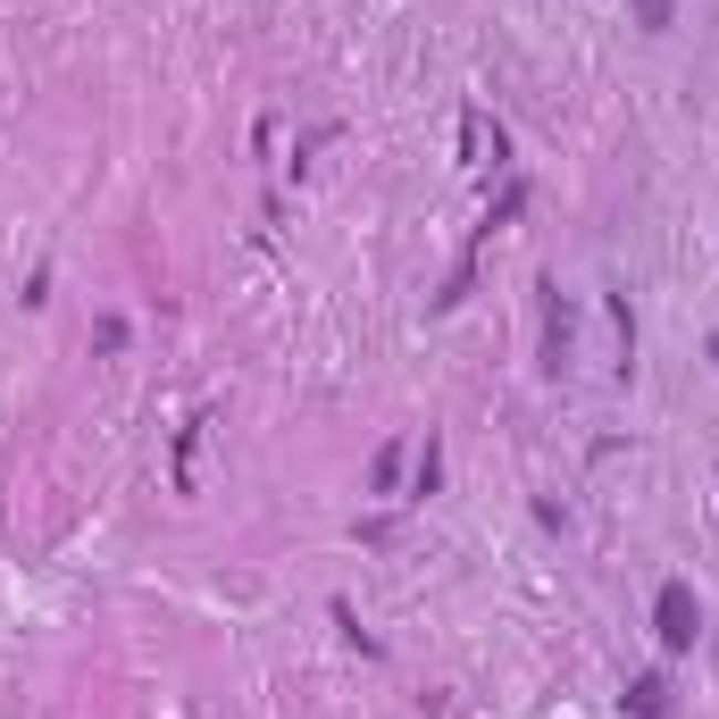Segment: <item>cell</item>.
Returning <instances> with one entry per match:
<instances>
[{
  "label": "cell",
  "instance_id": "cell-4",
  "mask_svg": "<svg viewBox=\"0 0 719 719\" xmlns=\"http://www.w3.org/2000/svg\"><path fill=\"white\" fill-rule=\"evenodd\" d=\"M627 9H636V25H653V34H661V25L678 18V0H627Z\"/></svg>",
  "mask_w": 719,
  "mask_h": 719
},
{
  "label": "cell",
  "instance_id": "cell-1",
  "mask_svg": "<svg viewBox=\"0 0 719 719\" xmlns=\"http://www.w3.org/2000/svg\"><path fill=\"white\" fill-rule=\"evenodd\" d=\"M653 636H661L669 653H686V644L702 636V603H695V586H686V577H669V586L653 594Z\"/></svg>",
  "mask_w": 719,
  "mask_h": 719
},
{
  "label": "cell",
  "instance_id": "cell-6",
  "mask_svg": "<svg viewBox=\"0 0 719 719\" xmlns=\"http://www.w3.org/2000/svg\"><path fill=\"white\" fill-rule=\"evenodd\" d=\"M711 359H719V335H711Z\"/></svg>",
  "mask_w": 719,
  "mask_h": 719
},
{
  "label": "cell",
  "instance_id": "cell-5",
  "mask_svg": "<svg viewBox=\"0 0 719 719\" xmlns=\"http://www.w3.org/2000/svg\"><path fill=\"white\" fill-rule=\"evenodd\" d=\"M436 477H444V444L427 436V452H418V493H436Z\"/></svg>",
  "mask_w": 719,
  "mask_h": 719
},
{
  "label": "cell",
  "instance_id": "cell-2",
  "mask_svg": "<svg viewBox=\"0 0 719 719\" xmlns=\"http://www.w3.org/2000/svg\"><path fill=\"white\" fill-rule=\"evenodd\" d=\"M627 719H669V678L661 669H644V678L627 686Z\"/></svg>",
  "mask_w": 719,
  "mask_h": 719
},
{
  "label": "cell",
  "instance_id": "cell-3",
  "mask_svg": "<svg viewBox=\"0 0 719 719\" xmlns=\"http://www.w3.org/2000/svg\"><path fill=\"white\" fill-rule=\"evenodd\" d=\"M561 359H569V310L552 302L544 310V368H552V377H561Z\"/></svg>",
  "mask_w": 719,
  "mask_h": 719
}]
</instances>
